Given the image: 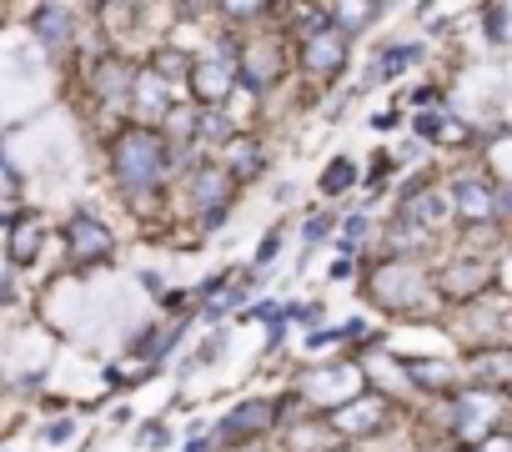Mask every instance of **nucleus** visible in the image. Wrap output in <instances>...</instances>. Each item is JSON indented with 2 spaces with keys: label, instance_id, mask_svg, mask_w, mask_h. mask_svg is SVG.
I'll return each instance as SVG.
<instances>
[{
  "label": "nucleus",
  "instance_id": "22",
  "mask_svg": "<svg viewBox=\"0 0 512 452\" xmlns=\"http://www.w3.org/2000/svg\"><path fill=\"white\" fill-rule=\"evenodd\" d=\"M352 176H357V166H352V161L342 156V161H332V166H327V176H322V191L332 196V191H342V186H347Z\"/></svg>",
  "mask_w": 512,
  "mask_h": 452
},
{
  "label": "nucleus",
  "instance_id": "27",
  "mask_svg": "<svg viewBox=\"0 0 512 452\" xmlns=\"http://www.w3.org/2000/svg\"><path fill=\"white\" fill-rule=\"evenodd\" d=\"M472 452H512V442H507V432H502V437H487V442H477Z\"/></svg>",
  "mask_w": 512,
  "mask_h": 452
},
{
  "label": "nucleus",
  "instance_id": "11",
  "mask_svg": "<svg viewBox=\"0 0 512 452\" xmlns=\"http://www.w3.org/2000/svg\"><path fill=\"white\" fill-rule=\"evenodd\" d=\"M327 417H332V427H337L342 437H362V432H377V427L387 422V397L362 392V397H352L347 407H337V412H327Z\"/></svg>",
  "mask_w": 512,
  "mask_h": 452
},
{
  "label": "nucleus",
  "instance_id": "13",
  "mask_svg": "<svg viewBox=\"0 0 512 452\" xmlns=\"http://www.w3.org/2000/svg\"><path fill=\"white\" fill-rule=\"evenodd\" d=\"M262 166H267V161H262V141H256V136H231V141L221 146V171H226L231 186H236V181H251Z\"/></svg>",
  "mask_w": 512,
  "mask_h": 452
},
{
  "label": "nucleus",
  "instance_id": "25",
  "mask_svg": "<svg viewBox=\"0 0 512 452\" xmlns=\"http://www.w3.org/2000/svg\"><path fill=\"white\" fill-rule=\"evenodd\" d=\"M292 317H297V322H307V327H317V322H322V302H307V307H292Z\"/></svg>",
  "mask_w": 512,
  "mask_h": 452
},
{
  "label": "nucleus",
  "instance_id": "3",
  "mask_svg": "<svg viewBox=\"0 0 512 452\" xmlns=\"http://www.w3.org/2000/svg\"><path fill=\"white\" fill-rule=\"evenodd\" d=\"M352 397H362V367H357V362L312 367L307 382H302V402H312V407H322V412H337V407H347Z\"/></svg>",
  "mask_w": 512,
  "mask_h": 452
},
{
  "label": "nucleus",
  "instance_id": "4",
  "mask_svg": "<svg viewBox=\"0 0 512 452\" xmlns=\"http://www.w3.org/2000/svg\"><path fill=\"white\" fill-rule=\"evenodd\" d=\"M186 81H191V96H196L201 106L226 101L231 86H236V46H231V41H216V51H206L201 61H191Z\"/></svg>",
  "mask_w": 512,
  "mask_h": 452
},
{
  "label": "nucleus",
  "instance_id": "12",
  "mask_svg": "<svg viewBox=\"0 0 512 452\" xmlns=\"http://www.w3.org/2000/svg\"><path fill=\"white\" fill-rule=\"evenodd\" d=\"M492 287V267L487 262H452L442 277H437V292L447 297V302H467V297H477V292H487Z\"/></svg>",
  "mask_w": 512,
  "mask_h": 452
},
{
  "label": "nucleus",
  "instance_id": "2",
  "mask_svg": "<svg viewBox=\"0 0 512 452\" xmlns=\"http://www.w3.org/2000/svg\"><path fill=\"white\" fill-rule=\"evenodd\" d=\"M367 292H372V302L387 307V312H417V307L432 297V282H427L412 262L397 257V262H387V267L372 272V287H367Z\"/></svg>",
  "mask_w": 512,
  "mask_h": 452
},
{
  "label": "nucleus",
  "instance_id": "5",
  "mask_svg": "<svg viewBox=\"0 0 512 452\" xmlns=\"http://www.w3.org/2000/svg\"><path fill=\"white\" fill-rule=\"evenodd\" d=\"M277 422H282V402H277V397H251V402H241V407H231V412L221 417L216 437H221L226 447H231V442H256V437H267Z\"/></svg>",
  "mask_w": 512,
  "mask_h": 452
},
{
  "label": "nucleus",
  "instance_id": "21",
  "mask_svg": "<svg viewBox=\"0 0 512 452\" xmlns=\"http://www.w3.org/2000/svg\"><path fill=\"white\" fill-rule=\"evenodd\" d=\"M407 61H417V46H402V51H387V56H382V61H377V71H372V76H367V81H382V76H387V71H402V66H407Z\"/></svg>",
  "mask_w": 512,
  "mask_h": 452
},
{
  "label": "nucleus",
  "instance_id": "17",
  "mask_svg": "<svg viewBox=\"0 0 512 452\" xmlns=\"http://www.w3.org/2000/svg\"><path fill=\"white\" fill-rule=\"evenodd\" d=\"M96 91H101V96H116V101H131V66L116 61V56L101 61V66H96Z\"/></svg>",
  "mask_w": 512,
  "mask_h": 452
},
{
  "label": "nucleus",
  "instance_id": "23",
  "mask_svg": "<svg viewBox=\"0 0 512 452\" xmlns=\"http://www.w3.org/2000/svg\"><path fill=\"white\" fill-rule=\"evenodd\" d=\"M507 21H512V6H487V31H492L497 46L507 41Z\"/></svg>",
  "mask_w": 512,
  "mask_h": 452
},
{
  "label": "nucleus",
  "instance_id": "8",
  "mask_svg": "<svg viewBox=\"0 0 512 452\" xmlns=\"http://www.w3.org/2000/svg\"><path fill=\"white\" fill-rule=\"evenodd\" d=\"M302 61H307V71L322 76V81L342 76V66H347V36H342L337 26L307 31V36H302Z\"/></svg>",
  "mask_w": 512,
  "mask_h": 452
},
{
  "label": "nucleus",
  "instance_id": "24",
  "mask_svg": "<svg viewBox=\"0 0 512 452\" xmlns=\"http://www.w3.org/2000/svg\"><path fill=\"white\" fill-rule=\"evenodd\" d=\"M362 232H367V221L352 216V221L342 226V252H357V247H362Z\"/></svg>",
  "mask_w": 512,
  "mask_h": 452
},
{
  "label": "nucleus",
  "instance_id": "9",
  "mask_svg": "<svg viewBox=\"0 0 512 452\" xmlns=\"http://www.w3.org/2000/svg\"><path fill=\"white\" fill-rule=\"evenodd\" d=\"M186 196H191V211H201V221L216 226L226 201H231V181H226L221 166H196L191 181H186Z\"/></svg>",
  "mask_w": 512,
  "mask_h": 452
},
{
  "label": "nucleus",
  "instance_id": "6",
  "mask_svg": "<svg viewBox=\"0 0 512 452\" xmlns=\"http://www.w3.org/2000/svg\"><path fill=\"white\" fill-rule=\"evenodd\" d=\"M452 422H457V437H467L472 447L487 442V437H502V392H467V397H457Z\"/></svg>",
  "mask_w": 512,
  "mask_h": 452
},
{
  "label": "nucleus",
  "instance_id": "15",
  "mask_svg": "<svg viewBox=\"0 0 512 452\" xmlns=\"http://www.w3.org/2000/svg\"><path fill=\"white\" fill-rule=\"evenodd\" d=\"M131 101H136V116H146V121H166L171 116V86L161 76H151V71L131 76Z\"/></svg>",
  "mask_w": 512,
  "mask_h": 452
},
{
  "label": "nucleus",
  "instance_id": "10",
  "mask_svg": "<svg viewBox=\"0 0 512 452\" xmlns=\"http://www.w3.org/2000/svg\"><path fill=\"white\" fill-rule=\"evenodd\" d=\"M452 206H457V216L472 226H482V221H497L502 216V191L497 186H487V181H477V176H457V186H452Z\"/></svg>",
  "mask_w": 512,
  "mask_h": 452
},
{
  "label": "nucleus",
  "instance_id": "20",
  "mask_svg": "<svg viewBox=\"0 0 512 452\" xmlns=\"http://www.w3.org/2000/svg\"><path fill=\"white\" fill-rule=\"evenodd\" d=\"M327 16H332V21H342V26H337V31H342V36H347V31H352V26H362V21H372V16H377V6H332V11H327Z\"/></svg>",
  "mask_w": 512,
  "mask_h": 452
},
{
  "label": "nucleus",
  "instance_id": "16",
  "mask_svg": "<svg viewBox=\"0 0 512 452\" xmlns=\"http://www.w3.org/2000/svg\"><path fill=\"white\" fill-rule=\"evenodd\" d=\"M507 372H512V362L502 347L472 357V382H482V392H507Z\"/></svg>",
  "mask_w": 512,
  "mask_h": 452
},
{
  "label": "nucleus",
  "instance_id": "18",
  "mask_svg": "<svg viewBox=\"0 0 512 452\" xmlns=\"http://www.w3.org/2000/svg\"><path fill=\"white\" fill-rule=\"evenodd\" d=\"M36 257H41V226H36V221H21L16 232H11V262L26 267V262H36Z\"/></svg>",
  "mask_w": 512,
  "mask_h": 452
},
{
  "label": "nucleus",
  "instance_id": "19",
  "mask_svg": "<svg viewBox=\"0 0 512 452\" xmlns=\"http://www.w3.org/2000/svg\"><path fill=\"white\" fill-rule=\"evenodd\" d=\"M36 31H41L46 46H61V41L71 36V11H66V6H46V11H36Z\"/></svg>",
  "mask_w": 512,
  "mask_h": 452
},
{
  "label": "nucleus",
  "instance_id": "7",
  "mask_svg": "<svg viewBox=\"0 0 512 452\" xmlns=\"http://www.w3.org/2000/svg\"><path fill=\"white\" fill-rule=\"evenodd\" d=\"M66 252H71V262L76 267H96V262H111V252H116V242H111V232L96 221V216H71L66 221Z\"/></svg>",
  "mask_w": 512,
  "mask_h": 452
},
{
  "label": "nucleus",
  "instance_id": "29",
  "mask_svg": "<svg viewBox=\"0 0 512 452\" xmlns=\"http://www.w3.org/2000/svg\"><path fill=\"white\" fill-rule=\"evenodd\" d=\"M332 452H347V447H332Z\"/></svg>",
  "mask_w": 512,
  "mask_h": 452
},
{
  "label": "nucleus",
  "instance_id": "1",
  "mask_svg": "<svg viewBox=\"0 0 512 452\" xmlns=\"http://www.w3.org/2000/svg\"><path fill=\"white\" fill-rule=\"evenodd\" d=\"M166 166H171V151H166L161 131H151V126H121L111 136V176H116V186L126 196H151L161 186Z\"/></svg>",
  "mask_w": 512,
  "mask_h": 452
},
{
  "label": "nucleus",
  "instance_id": "14",
  "mask_svg": "<svg viewBox=\"0 0 512 452\" xmlns=\"http://www.w3.org/2000/svg\"><path fill=\"white\" fill-rule=\"evenodd\" d=\"M236 76L246 91H267L277 81V56L267 51V41H251L246 51H236Z\"/></svg>",
  "mask_w": 512,
  "mask_h": 452
},
{
  "label": "nucleus",
  "instance_id": "28",
  "mask_svg": "<svg viewBox=\"0 0 512 452\" xmlns=\"http://www.w3.org/2000/svg\"><path fill=\"white\" fill-rule=\"evenodd\" d=\"M322 232H327V216H312V221H307V247L322 242Z\"/></svg>",
  "mask_w": 512,
  "mask_h": 452
},
{
  "label": "nucleus",
  "instance_id": "26",
  "mask_svg": "<svg viewBox=\"0 0 512 452\" xmlns=\"http://www.w3.org/2000/svg\"><path fill=\"white\" fill-rule=\"evenodd\" d=\"M277 252H282V237H277V232H272V237H267V242H262V247H256V262H272V257H277Z\"/></svg>",
  "mask_w": 512,
  "mask_h": 452
}]
</instances>
